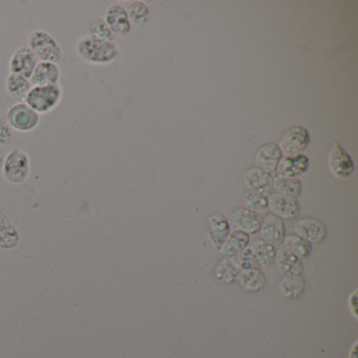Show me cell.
Wrapping results in <instances>:
<instances>
[{
	"mask_svg": "<svg viewBox=\"0 0 358 358\" xmlns=\"http://www.w3.org/2000/svg\"><path fill=\"white\" fill-rule=\"evenodd\" d=\"M76 52L81 60L93 66L112 64L119 55L118 48L113 41H98L89 36L79 39Z\"/></svg>",
	"mask_w": 358,
	"mask_h": 358,
	"instance_id": "cell-1",
	"label": "cell"
},
{
	"mask_svg": "<svg viewBox=\"0 0 358 358\" xmlns=\"http://www.w3.org/2000/svg\"><path fill=\"white\" fill-rule=\"evenodd\" d=\"M62 89L59 85L31 87L26 96L24 103L38 115H45L57 108L62 102Z\"/></svg>",
	"mask_w": 358,
	"mask_h": 358,
	"instance_id": "cell-2",
	"label": "cell"
},
{
	"mask_svg": "<svg viewBox=\"0 0 358 358\" xmlns=\"http://www.w3.org/2000/svg\"><path fill=\"white\" fill-rule=\"evenodd\" d=\"M29 48L38 58L39 62L58 64L64 58V52L59 43L45 30H36L30 35Z\"/></svg>",
	"mask_w": 358,
	"mask_h": 358,
	"instance_id": "cell-3",
	"label": "cell"
},
{
	"mask_svg": "<svg viewBox=\"0 0 358 358\" xmlns=\"http://www.w3.org/2000/svg\"><path fill=\"white\" fill-rule=\"evenodd\" d=\"M6 120L10 129L20 133H30L38 127L41 116L24 102H17L7 110Z\"/></svg>",
	"mask_w": 358,
	"mask_h": 358,
	"instance_id": "cell-4",
	"label": "cell"
},
{
	"mask_svg": "<svg viewBox=\"0 0 358 358\" xmlns=\"http://www.w3.org/2000/svg\"><path fill=\"white\" fill-rule=\"evenodd\" d=\"M30 158L24 150H11L6 155L3 171L6 179L13 184H20L26 181L31 169Z\"/></svg>",
	"mask_w": 358,
	"mask_h": 358,
	"instance_id": "cell-5",
	"label": "cell"
},
{
	"mask_svg": "<svg viewBox=\"0 0 358 358\" xmlns=\"http://www.w3.org/2000/svg\"><path fill=\"white\" fill-rule=\"evenodd\" d=\"M328 166L331 173L339 180L349 179L354 173L353 160L337 142L329 150Z\"/></svg>",
	"mask_w": 358,
	"mask_h": 358,
	"instance_id": "cell-6",
	"label": "cell"
},
{
	"mask_svg": "<svg viewBox=\"0 0 358 358\" xmlns=\"http://www.w3.org/2000/svg\"><path fill=\"white\" fill-rule=\"evenodd\" d=\"M310 143V134L305 127H294L285 131L278 145L282 156L301 154Z\"/></svg>",
	"mask_w": 358,
	"mask_h": 358,
	"instance_id": "cell-7",
	"label": "cell"
},
{
	"mask_svg": "<svg viewBox=\"0 0 358 358\" xmlns=\"http://www.w3.org/2000/svg\"><path fill=\"white\" fill-rule=\"evenodd\" d=\"M268 198V209L272 215L282 220L294 219L299 213V202L297 199L272 192Z\"/></svg>",
	"mask_w": 358,
	"mask_h": 358,
	"instance_id": "cell-8",
	"label": "cell"
},
{
	"mask_svg": "<svg viewBox=\"0 0 358 358\" xmlns=\"http://www.w3.org/2000/svg\"><path fill=\"white\" fill-rule=\"evenodd\" d=\"M39 60L30 48L22 47L16 50L9 62L12 74L22 75L30 79Z\"/></svg>",
	"mask_w": 358,
	"mask_h": 358,
	"instance_id": "cell-9",
	"label": "cell"
},
{
	"mask_svg": "<svg viewBox=\"0 0 358 358\" xmlns=\"http://www.w3.org/2000/svg\"><path fill=\"white\" fill-rule=\"evenodd\" d=\"M259 232H261L262 238L265 242L278 248L282 246L285 236H286L284 220L272 215V213L263 215V223H262Z\"/></svg>",
	"mask_w": 358,
	"mask_h": 358,
	"instance_id": "cell-10",
	"label": "cell"
},
{
	"mask_svg": "<svg viewBox=\"0 0 358 358\" xmlns=\"http://www.w3.org/2000/svg\"><path fill=\"white\" fill-rule=\"evenodd\" d=\"M293 234L311 243H322L326 238L324 224L314 217H303L293 226Z\"/></svg>",
	"mask_w": 358,
	"mask_h": 358,
	"instance_id": "cell-11",
	"label": "cell"
},
{
	"mask_svg": "<svg viewBox=\"0 0 358 358\" xmlns=\"http://www.w3.org/2000/svg\"><path fill=\"white\" fill-rule=\"evenodd\" d=\"M262 223H263V215L250 209L238 208L231 215L232 228L241 230L249 236L259 232Z\"/></svg>",
	"mask_w": 358,
	"mask_h": 358,
	"instance_id": "cell-12",
	"label": "cell"
},
{
	"mask_svg": "<svg viewBox=\"0 0 358 358\" xmlns=\"http://www.w3.org/2000/svg\"><path fill=\"white\" fill-rule=\"evenodd\" d=\"M206 231L213 246L220 250L231 231V226L222 213H215L209 215L207 219Z\"/></svg>",
	"mask_w": 358,
	"mask_h": 358,
	"instance_id": "cell-13",
	"label": "cell"
},
{
	"mask_svg": "<svg viewBox=\"0 0 358 358\" xmlns=\"http://www.w3.org/2000/svg\"><path fill=\"white\" fill-rule=\"evenodd\" d=\"M309 159L303 154L282 156L276 167L275 175L282 177L297 178L307 173Z\"/></svg>",
	"mask_w": 358,
	"mask_h": 358,
	"instance_id": "cell-14",
	"label": "cell"
},
{
	"mask_svg": "<svg viewBox=\"0 0 358 358\" xmlns=\"http://www.w3.org/2000/svg\"><path fill=\"white\" fill-rule=\"evenodd\" d=\"M282 154L276 143H267L262 145L255 155V166L269 175H275L276 167L282 159Z\"/></svg>",
	"mask_w": 358,
	"mask_h": 358,
	"instance_id": "cell-15",
	"label": "cell"
},
{
	"mask_svg": "<svg viewBox=\"0 0 358 358\" xmlns=\"http://www.w3.org/2000/svg\"><path fill=\"white\" fill-rule=\"evenodd\" d=\"M103 20L114 35L125 36L131 32V24L129 22L127 10L122 6H110L106 10Z\"/></svg>",
	"mask_w": 358,
	"mask_h": 358,
	"instance_id": "cell-16",
	"label": "cell"
},
{
	"mask_svg": "<svg viewBox=\"0 0 358 358\" xmlns=\"http://www.w3.org/2000/svg\"><path fill=\"white\" fill-rule=\"evenodd\" d=\"M273 176L265 173L259 167L253 166L247 169L243 176V181L250 192H259V194L269 196L272 188Z\"/></svg>",
	"mask_w": 358,
	"mask_h": 358,
	"instance_id": "cell-17",
	"label": "cell"
},
{
	"mask_svg": "<svg viewBox=\"0 0 358 358\" xmlns=\"http://www.w3.org/2000/svg\"><path fill=\"white\" fill-rule=\"evenodd\" d=\"M62 77L59 66L53 62H39L30 78L33 87L45 85H57Z\"/></svg>",
	"mask_w": 358,
	"mask_h": 358,
	"instance_id": "cell-18",
	"label": "cell"
},
{
	"mask_svg": "<svg viewBox=\"0 0 358 358\" xmlns=\"http://www.w3.org/2000/svg\"><path fill=\"white\" fill-rule=\"evenodd\" d=\"M274 265L284 275H301L303 271V261L284 246L278 247Z\"/></svg>",
	"mask_w": 358,
	"mask_h": 358,
	"instance_id": "cell-19",
	"label": "cell"
},
{
	"mask_svg": "<svg viewBox=\"0 0 358 358\" xmlns=\"http://www.w3.org/2000/svg\"><path fill=\"white\" fill-rule=\"evenodd\" d=\"M249 243H250L249 234L241 230L232 229L219 251L226 257H236L249 246Z\"/></svg>",
	"mask_w": 358,
	"mask_h": 358,
	"instance_id": "cell-20",
	"label": "cell"
},
{
	"mask_svg": "<svg viewBox=\"0 0 358 358\" xmlns=\"http://www.w3.org/2000/svg\"><path fill=\"white\" fill-rule=\"evenodd\" d=\"M241 267L236 257H225L221 259L213 270V276L220 284L230 285L236 282Z\"/></svg>",
	"mask_w": 358,
	"mask_h": 358,
	"instance_id": "cell-21",
	"label": "cell"
},
{
	"mask_svg": "<svg viewBox=\"0 0 358 358\" xmlns=\"http://www.w3.org/2000/svg\"><path fill=\"white\" fill-rule=\"evenodd\" d=\"M236 282L247 292H257L265 288L267 278L261 269H244L241 270Z\"/></svg>",
	"mask_w": 358,
	"mask_h": 358,
	"instance_id": "cell-22",
	"label": "cell"
},
{
	"mask_svg": "<svg viewBox=\"0 0 358 358\" xmlns=\"http://www.w3.org/2000/svg\"><path fill=\"white\" fill-rule=\"evenodd\" d=\"M306 288V282L301 275H285L278 285V292L284 299H299Z\"/></svg>",
	"mask_w": 358,
	"mask_h": 358,
	"instance_id": "cell-23",
	"label": "cell"
},
{
	"mask_svg": "<svg viewBox=\"0 0 358 358\" xmlns=\"http://www.w3.org/2000/svg\"><path fill=\"white\" fill-rule=\"evenodd\" d=\"M20 240V230L3 213H0V248H14Z\"/></svg>",
	"mask_w": 358,
	"mask_h": 358,
	"instance_id": "cell-24",
	"label": "cell"
},
{
	"mask_svg": "<svg viewBox=\"0 0 358 358\" xmlns=\"http://www.w3.org/2000/svg\"><path fill=\"white\" fill-rule=\"evenodd\" d=\"M272 189L276 194L297 199L301 194V183L297 178L274 175L272 180Z\"/></svg>",
	"mask_w": 358,
	"mask_h": 358,
	"instance_id": "cell-25",
	"label": "cell"
},
{
	"mask_svg": "<svg viewBox=\"0 0 358 358\" xmlns=\"http://www.w3.org/2000/svg\"><path fill=\"white\" fill-rule=\"evenodd\" d=\"M32 85H31L30 79L17 74H9L6 80V89L8 94L11 96L13 99L22 102L26 99Z\"/></svg>",
	"mask_w": 358,
	"mask_h": 358,
	"instance_id": "cell-26",
	"label": "cell"
},
{
	"mask_svg": "<svg viewBox=\"0 0 358 358\" xmlns=\"http://www.w3.org/2000/svg\"><path fill=\"white\" fill-rule=\"evenodd\" d=\"M259 266H271L274 264L278 248L265 242L263 238H257L249 246Z\"/></svg>",
	"mask_w": 358,
	"mask_h": 358,
	"instance_id": "cell-27",
	"label": "cell"
},
{
	"mask_svg": "<svg viewBox=\"0 0 358 358\" xmlns=\"http://www.w3.org/2000/svg\"><path fill=\"white\" fill-rule=\"evenodd\" d=\"M282 246L301 259H308L313 250L311 243L294 234H286Z\"/></svg>",
	"mask_w": 358,
	"mask_h": 358,
	"instance_id": "cell-28",
	"label": "cell"
},
{
	"mask_svg": "<svg viewBox=\"0 0 358 358\" xmlns=\"http://www.w3.org/2000/svg\"><path fill=\"white\" fill-rule=\"evenodd\" d=\"M87 36L98 41H112L114 34L108 28L103 18H95L87 27Z\"/></svg>",
	"mask_w": 358,
	"mask_h": 358,
	"instance_id": "cell-29",
	"label": "cell"
},
{
	"mask_svg": "<svg viewBox=\"0 0 358 358\" xmlns=\"http://www.w3.org/2000/svg\"><path fill=\"white\" fill-rule=\"evenodd\" d=\"M129 22L134 26H141L150 16V9L142 1H133L127 10Z\"/></svg>",
	"mask_w": 358,
	"mask_h": 358,
	"instance_id": "cell-30",
	"label": "cell"
},
{
	"mask_svg": "<svg viewBox=\"0 0 358 358\" xmlns=\"http://www.w3.org/2000/svg\"><path fill=\"white\" fill-rule=\"evenodd\" d=\"M268 196L259 192H248L244 196L245 208L261 213L268 209Z\"/></svg>",
	"mask_w": 358,
	"mask_h": 358,
	"instance_id": "cell-31",
	"label": "cell"
},
{
	"mask_svg": "<svg viewBox=\"0 0 358 358\" xmlns=\"http://www.w3.org/2000/svg\"><path fill=\"white\" fill-rule=\"evenodd\" d=\"M236 259L238 265H240L241 270L259 269V263H257V259H255V255H253L252 251L249 248V246L247 247L244 251H242V252L236 257Z\"/></svg>",
	"mask_w": 358,
	"mask_h": 358,
	"instance_id": "cell-32",
	"label": "cell"
},
{
	"mask_svg": "<svg viewBox=\"0 0 358 358\" xmlns=\"http://www.w3.org/2000/svg\"><path fill=\"white\" fill-rule=\"evenodd\" d=\"M13 140V134L7 123L0 120V146L9 145Z\"/></svg>",
	"mask_w": 358,
	"mask_h": 358,
	"instance_id": "cell-33",
	"label": "cell"
},
{
	"mask_svg": "<svg viewBox=\"0 0 358 358\" xmlns=\"http://www.w3.org/2000/svg\"><path fill=\"white\" fill-rule=\"evenodd\" d=\"M349 309L352 315L355 320H357V290H354L349 297Z\"/></svg>",
	"mask_w": 358,
	"mask_h": 358,
	"instance_id": "cell-34",
	"label": "cell"
},
{
	"mask_svg": "<svg viewBox=\"0 0 358 358\" xmlns=\"http://www.w3.org/2000/svg\"><path fill=\"white\" fill-rule=\"evenodd\" d=\"M349 358H357V341H355L351 351L349 353Z\"/></svg>",
	"mask_w": 358,
	"mask_h": 358,
	"instance_id": "cell-35",
	"label": "cell"
},
{
	"mask_svg": "<svg viewBox=\"0 0 358 358\" xmlns=\"http://www.w3.org/2000/svg\"><path fill=\"white\" fill-rule=\"evenodd\" d=\"M5 150H3V146H0V169H3V162H5Z\"/></svg>",
	"mask_w": 358,
	"mask_h": 358,
	"instance_id": "cell-36",
	"label": "cell"
}]
</instances>
